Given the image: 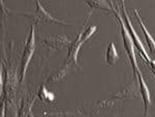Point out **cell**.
<instances>
[{"label": "cell", "instance_id": "cell-2", "mask_svg": "<svg viewBox=\"0 0 155 117\" xmlns=\"http://www.w3.org/2000/svg\"><path fill=\"white\" fill-rule=\"evenodd\" d=\"M34 50H35V33H34V27H31V31L29 34V38L26 43V46L24 48L23 55H22V62H21V72H20V83L24 80L25 75H26L27 69H28L29 62L33 56Z\"/></svg>", "mask_w": 155, "mask_h": 117}, {"label": "cell", "instance_id": "cell-6", "mask_svg": "<svg viewBox=\"0 0 155 117\" xmlns=\"http://www.w3.org/2000/svg\"><path fill=\"white\" fill-rule=\"evenodd\" d=\"M82 34H83V32L79 33V35H78V37L76 38V41L72 42V44L69 46L68 55H67V62H68V63H76L77 64L78 53H79V50L84 43Z\"/></svg>", "mask_w": 155, "mask_h": 117}, {"label": "cell", "instance_id": "cell-11", "mask_svg": "<svg viewBox=\"0 0 155 117\" xmlns=\"http://www.w3.org/2000/svg\"><path fill=\"white\" fill-rule=\"evenodd\" d=\"M38 95L41 101H44V102H53L54 101V94L47 90V88L45 87V85H41Z\"/></svg>", "mask_w": 155, "mask_h": 117}, {"label": "cell", "instance_id": "cell-5", "mask_svg": "<svg viewBox=\"0 0 155 117\" xmlns=\"http://www.w3.org/2000/svg\"><path fill=\"white\" fill-rule=\"evenodd\" d=\"M137 76H139V83H140V90H141V94H142V98H143V102H144V114L147 115L149 111V108L151 106V98H150V92H149V89L147 87V84L145 82L144 78H143V75H142V72L139 69L137 72Z\"/></svg>", "mask_w": 155, "mask_h": 117}, {"label": "cell", "instance_id": "cell-1", "mask_svg": "<svg viewBox=\"0 0 155 117\" xmlns=\"http://www.w3.org/2000/svg\"><path fill=\"white\" fill-rule=\"evenodd\" d=\"M116 15V18L118 20L119 25H120V29H121V35H122V39H123V44H124V48L126 50V53L128 55L129 61H130V64L132 66V71H134V75L136 77H137V72H139V66H137V58H136V53H134V44L132 42V38L128 32V29H127L125 23L123 22L121 16L118 12H115Z\"/></svg>", "mask_w": 155, "mask_h": 117}, {"label": "cell", "instance_id": "cell-13", "mask_svg": "<svg viewBox=\"0 0 155 117\" xmlns=\"http://www.w3.org/2000/svg\"><path fill=\"white\" fill-rule=\"evenodd\" d=\"M107 1H111V0H107Z\"/></svg>", "mask_w": 155, "mask_h": 117}, {"label": "cell", "instance_id": "cell-12", "mask_svg": "<svg viewBox=\"0 0 155 117\" xmlns=\"http://www.w3.org/2000/svg\"><path fill=\"white\" fill-rule=\"evenodd\" d=\"M152 72H153V74H154V76H155V69H152Z\"/></svg>", "mask_w": 155, "mask_h": 117}, {"label": "cell", "instance_id": "cell-4", "mask_svg": "<svg viewBox=\"0 0 155 117\" xmlns=\"http://www.w3.org/2000/svg\"><path fill=\"white\" fill-rule=\"evenodd\" d=\"M121 4H122V12H123V16H124V21H125V25H126L127 29H128L129 34H130V36H131V38H132V42H134V46L137 47V49L140 51L141 55L143 56L144 58L150 63V62H151L152 60H151V58L149 57L148 53H147V51L145 50L143 44H142L141 39H140L139 35L137 34V32H136V30H134V28L132 27L130 19H129L128 14H127V12H126V7H125V3H124V0H121Z\"/></svg>", "mask_w": 155, "mask_h": 117}, {"label": "cell", "instance_id": "cell-9", "mask_svg": "<svg viewBox=\"0 0 155 117\" xmlns=\"http://www.w3.org/2000/svg\"><path fill=\"white\" fill-rule=\"evenodd\" d=\"M84 1L92 8L101 9V11H106L109 12H112V7L107 2V0H84Z\"/></svg>", "mask_w": 155, "mask_h": 117}, {"label": "cell", "instance_id": "cell-8", "mask_svg": "<svg viewBox=\"0 0 155 117\" xmlns=\"http://www.w3.org/2000/svg\"><path fill=\"white\" fill-rule=\"evenodd\" d=\"M134 16H136V18H137V23L140 24L142 30H143V32H144L145 39H146V43H147V45H148V47H149L150 52H151V54L155 55V41L153 39V37L151 36V34H150V32L148 31V29L146 28V26L144 25L143 21H142L141 17H140V15H139V12H137V9H134Z\"/></svg>", "mask_w": 155, "mask_h": 117}, {"label": "cell", "instance_id": "cell-10", "mask_svg": "<svg viewBox=\"0 0 155 117\" xmlns=\"http://www.w3.org/2000/svg\"><path fill=\"white\" fill-rule=\"evenodd\" d=\"M117 59H118V53L116 51V48H115L113 43H110L106 53V60L110 65H114Z\"/></svg>", "mask_w": 155, "mask_h": 117}, {"label": "cell", "instance_id": "cell-3", "mask_svg": "<svg viewBox=\"0 0 155 117\" xmlns=\"http://www.w3.org/2000/svg\"><path fill=\"white\" fill-rule=\"evenodd\" d=\"M35 12H32V14H26L24 12V16H28L30 17L34 22L38 23V22H44V23H54V24H67L66 22L61 21V20H58L56 18H54L50 12H48L46 9L44 8V6L41 5V3L39 2V0H35Z\"/></svg>", "mask_w": 155, "mask_h": 117}, {"label": "cell", "instance_id": "cell-7", "mask_svg": "<svg viewBox=\"0 0 155 117\" xmlns=\"http://www.w3.org/2000/svg\"><path fill=\"white\" fill-rule=\"evenodd\" d=\"M44 43L48 45L51 48L60 50L69 45V39L63 34H59L57 36H50L44 38Z\"/></svg>", "mask_w": 155, "mask_h": 117}]
</instances>
